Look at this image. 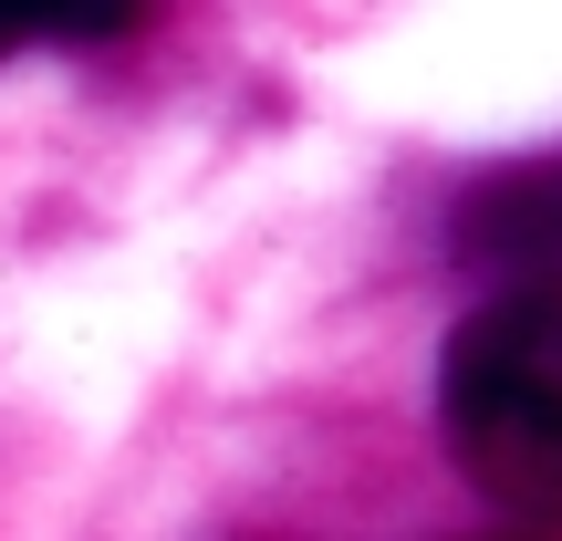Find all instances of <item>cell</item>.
Returning a JSON list of instances; mask_svg holds the SVG:
<instances>
[{"instance_id":"3957f363","label":"cell","mask_w":562,"mask_h":541,"mask_svg":"<svg viewBox=\"0 0 562 541\" xmlns=\"http://www.w3.org/2000/svg\"><path fill=\"white\" fill-rule=\"evenodd\" d=\"M11 42H21V11H0V53H11Z\"/></svg>"},{"instance_id":"6da1fadb","label":"cell","mask_w":562,"mask_h":541,"mask_svg":"<svg viewBox=\"0 0 562 541\" xmlns=\"http://www.w3.org/2000/svg\"><path fill=\"white\" fill-rule=\"evenodd\" d=\"M438 427L448 459L531 521L562 531V302H480L438 354Z\"/></svg>"},{"instance_id":"7a4b0ae2","label":"cell","mask_w":562,"mask_h":541,"mask_svg":"<svg viewBox=\"0 0 562 541\" xmlns=\"http://www.w3.org/2000/svg\"><path fill=\"white\" fill-rule=\"evenodd\" d=\"M448 240L469 271L501 281V302H562V157L480 178L448 219Z\"/></svg>"}]
</instances>
